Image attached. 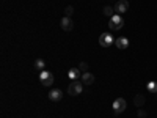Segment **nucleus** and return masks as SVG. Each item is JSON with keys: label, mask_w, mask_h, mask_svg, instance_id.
I'll return each instance as SVG.
<instances>
[{"label": "nucleus", "mask_w": 157, "mask_h": 118, "mask_svg": "<svg viewBox=\"0 0 157 118\" xmlns=\"http://www.w3.org/2000/svg\"><path fill=\"white\" fill-rule=\"evenodd\" d=\"M104 14H105L107 18H113V16H115V8H112V6H104Z\"/></svg>", "instance_id": "2eb2a0df"}, {"label": "nucleus", "mask_w": 157, "mask_h": 118, "mask_svg": "<svg viewBox=\"0 0 157 118\" xmlns=\"http://www.w3.org/2000/svg\"><path fill=\"white\" fill-rule=\"evenodd\" d=\"M115 13L116 14H124V13L129 10V2L127 0H116V3H115Z\"/></svg>", "instance_id": "39448f33"}, {"label": "nucleus", "mask_w": 157, "mask_h": 118, "mask_svg": "<svg viewBox=\"0 0 157 118\" xmlns=\"http://www.w3.org/2000/svg\"><path fill=\"white\" fill-rule=\"evenodd\" d=\"M138 118H146V112L145 110H138Z\"/></svg>", "instance_id": "a211bd4d"}, {"label": "nucleus", "mask_w": 157, "mask_h": 118, "mask_svg": "<svg viewBox=\"0 0 157 118\" xmlns=\"http://www.w3.org/2000/svg\"><path fill=\"white\" fill-rule=\"evenodd\" d=\"M82 74H83V73L78 69V68H71V69L68 71V77L71 79V81H77L78 77H82Z\"/></svg>", "instance_id": "9b49d317"}, {"label": "nucleus", "mask_w": 157, "mask_h": 118, "mask_svg": "<svg viewBox=\"0 0 157 118\" xmlns=\"http://www.w3.org/2000/svg\"><path fill=\"white\" fill-rule=\"evenodd\" d=\"M61 98H63V93H61L60 88H52V90L49 91V99H50V101L58 102V101H61Z\"/></svg>", "instance_id": "6e6552de"}, {"label": "nucleus", "mask_w": 157, "mask_h": 118, "mask_svg": "<svg viewBox=\"0 0 157 118\" xmlns=\"http://www.w3.org/2000/svg\"><path fill=\"white\" fill-rule=\"evenodd\" d=\"M44 66H46V61H44L43 58H36V60H35V69L44 71Z\"/></svg>", "instance_id": "ddd939ff"}, {"label": "nucleus", "mask_w": 157, "mask_h": 118, "mask_svg": "<svg viewBox=\"0 0 157 118\" xmlns=\"http://www.w3.org/2000/svg\"><path fill=\"white\" fill-rule=\"evenodd\" d=\"M78 69H80L82 73H88V63L86 61H80L78 63Z\"/></svg>", "instance_id": "f3484780"}, {"label": "nucleus", "mask_w": 157, "mask_h": 118, "mask_svg": "<svg viewBox=\"0 0 157 118\" xmlns=\"http://www.w3.org/2000/svg\"><path fill=\"white\" fill-rule=\"evenodd\" d=\"M146 88H148V91H149V93H152V95H155V93H157V82H154V81H151V82H148V85H146Z\"/></svg>", "instance_id": "4468645a"}, {"label": "nucleus", "mask_w": 157, "mask_h": 118, "mask_svg": "<svg viewBox=\"0 0 157 118\" xmlns=\"http://www.w3.org/2000/svg\"><path fill=\"white\" fill-rule=\"evenodd\" d=\"M80 79H82V84H83V85H93L96 77H94L93 74H91V73H83Z\"/></svg>", "instance_id": "9d476101"}, {"label": "nucleus", "mask_w": 157, "mask_h": 118, "mask_svg": "<svg viewBox=\"0 0 157 118\" xmlns=\"http://www.w3.org/2000/svg\"><path fill=\"white\" fill-rule=\"evenodd\" d=\"M113 110H115V113L116 115H121L124 110H126V107H127V102L123 99V98H118V99H115L113 101Z\"/></svg>", "instance_id": "20e7f679"}, {"label": "nucleus", "mask_w": 157, "mask_h": 118, "mask_svg": "<svg viewBox=\"0 0 157 118\" xmlns=\"http://www.w3.org/2000/svg\"><path fill=\"white\" fill-rule=\"evenodd\" d=\"M54 81H55V77L50 71L44 69V71L39 73V84H41L43 87H50L52 84H54Z\"/></svg>", "instance_id": "f257e3e1"}, {"label": "nucleus", "mask_w": 157, "mask_h": 118, "mask_svg": "<svg viewBox=\"0 0 157 118\" xmlns=\"http://www.w3.org/2000/svg\"><path fill=\"white\" fill-rule=\"evenodd\" d=\"M113 43H115V39H113V36H112L110 33H101V36H99V44H101L102 47H110Z\"/></svg>", "instance_id": "423d86ee"}, {"label": "nucleus", "mask_w": 157, "mask_h": 118, "mask_svg": "<svg viewBox=\"0 0 157 118\" xmlns=\"http://www.w3.org/2000/svg\"><path fill=\"white\" fill-rule=\"evenodd\" d=\"M123 25H124V21L120 14H115L113 18H110V22H109V27L110 30L113 32H118V30H121L123 29Z\"/></svg>", "instance_id": "f03ea898"}, {"label": "nucleus", "mask_w": 157, "mask_h": 118, "mask_svg": "<svg viewBox=\"0 0 157 118\" xmlns=\"http://www.w3.org/2000/svg\"><path fill=\"white\" fill-rule=\"evenodd\" d=\"M60 27L64 30V32H71L74 29V22H72V18H66L64 16L61 21H60Z\"/></svg>", "instance_id": "0eeeda50"}, {"label": "nucleus", "mask_w": 157, "mask_h": 118, "mask_svg": "<svg viewBox=\"0 0 157 118\" xmlns=\"http://www.w3.org/2000/svg\"><path fill=\"white\" fill-rule=\"evenodd\" d=\"M115 46H116L118 49H127V47H129V39L124 38V36L116 38V39H115Z\"/></svg>", "instance_id": "1a4fd4ad"}, {"label": "nucleus", "mask_w": 157, "mask_h": 118, "mask_svg": "<svg viewBox=\"0 0 157 118\" xmlns=\"http://www.w3.org/2000/svg\"><path fill=\"white\" fill-rule=\"evenodd\" d=\"M145 96L143 95H135V98H134V104L137 107H143V104H145Z\"/></svg>", "instance_id": "f8f14e48"}, {"label": "nucleus", "mask_w": 157, "mask_h": 118, "mask_svg": "<svg viewBox=\"0 0 157 118\" xmlns=\"http://www.w3.org/2000/svg\"><path fill=\"white\" fill-rule=\"evenodd\" d=\"M72 14H74V8H72V5H68L66 8H64V16L72 18Z\"/></svg>", "instance_id": "dca6fc26"}, {"label": "nucleus", "mask_w": 157, "mask_h": 118, "mask_svg": "<svg viewBox=\"0 0 157 118\" xmlns=\"http://www.w3.org/2000/svg\"><path fill=\"white\" fill-rule=\"evenodd\" d=\"M116 118H118V116H116Z\"/></svg>", "instance_id": "6ab92c4d"}, {"label": "nucleus", "mask_w": 157, "mask_h": 118, "mask_svg": "<svg viewBox=\"0 0 157 118\" xmlns=\"http://www.w3.org/2000/svg\"><path fill=\"white\" fill-rule=\"evenodd\" d=\"M83 91V84L77 82V81H71L69 87H68V95L71 96H78Z\"/></svg>", "instance_id": "7ed1b4c3"}]
</instances>
